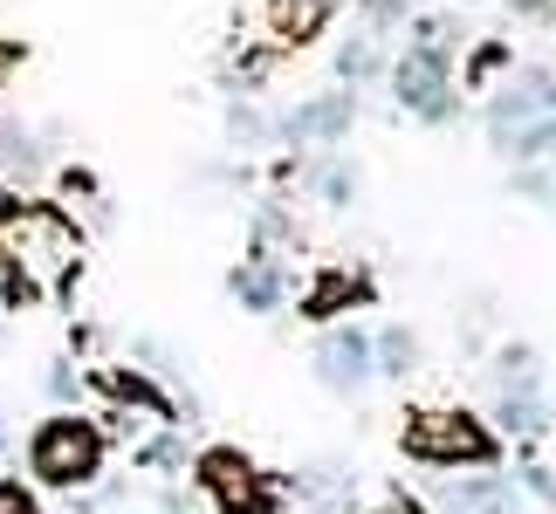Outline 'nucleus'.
<instances>
[{
	"label": "nucleus",
	"instance_id": "0eeeda50",
	"mask_svg": "<svg viewBox=\"0 0 556 514\" xmlns=\"http://www.w3.org/2000/svg\"><path fill=\"white\" fill-rule=\"evenodd\" d=\"M316 363H324V384H337V391H344V384H365L371 377V343L357 330H330Z\"/></svg>",
	"mask_w": 556,
	"mask_h": 514
},
{
	"label": "nucleus",
	"instance_id": "1a4fd4ad",
	"mask_svg": "<svg viewBox=\"0 0 556 514\" xmlns=\"http://www.w3.org/2000/svg\"><path fill=\"white\" fill-rule=\"evenodd\" d=\"M446 514H508V494L495 480H467V487H446Z\"/></svg>",
	"mask_w": 556,
	"mask_h": 514
},
{
	"label": "nucleus",
	"instance_id": "dca6fc26",
	"mask_svg": "<svg viewBox=\"0 0 556 514\" xmlns=\"http://www.w3.org/2000/svg\"><path fill=\"white\" fill-rule=\"evenodd\" d=\"M49 391H55V398H76V377H70V363H55V371H49Z\"/></svg>",
	"mask_w": 556,
	"mask_h": 514
},
{
	"label": "nucleus",
	"instance_id": "f03ea898",
	"mask_svg": "<svg viewBox=\"0 0 556 514\" xmlns=\"http://www.w3.org/2000/svg\"><path fill=\"white\" fill-rule=\"evenodd\" d=\"M28 474L41 487H90L103 474V433L76 412H55L28 433Z\"/></svg>",
	"mask_w": 556,
	"mask_h": 514
},
{
	"label": "nucleus",
	"instance_id": "2eb2a0df",
	"mask_svg": "<svg viewBox=\"0 0 556 514\" xmlns=\"http://www.w3.org/2000/svg\"><path fill=\"white\" fill-rule=\"evenodd\" d=\"M0 514H41L35 487H21V480H8V474H0Z\"/></svg>",
	"mask_w": 556,
	"mask_h": 514
},
{
	"label": "nucleus",
	"instance_id": "423d86ee",
	"mask_svg": "<svg viewBox=\"0 0 556 514\" xmlns=\"http://www.w3.org/2000/svg\"><path fill=\"white\" fill-rule=\"evenodd\" d=\"M200 474H206L213 501H220L227 514H241V507H254V501H262V480H254V466H248L241 453H227V446H220V453H206V460H200Z\"/></svg>",
	"mask_w": 556,
	"mask_h": 514
},
{
	"label": "nucleus",
	"instance_id": "f8f14e48",
	"mask_svg": "<svg viewBox=\"0 0 556 514\" xmlns=\"http://www.w3.org/2000/svg\"><path fill=\"white\" fill-rule=\"evenodd\" d=\"M378 357H384L378 371H392V377H405V371H413V357H419V343L405 336V330H384V336H378Z\"/></svg>",
	"mask_w": 556,
	"mask_h": 514
},
{
	"label": "nucleus",
	"instance_id": "ddd939ff",
	"mask_svg": "<svg viewBox=\"0 0 556 514\" xmlns=\"http://www.w3.org/2000/svg\"><path fill=\"white\" fill-rule=\"evenodd\" d=\"M337 69H344L351 82H365V76L378 69V41H371V35H357V41H344V55H337Z\"/></svg>",
	"mask_w": 556,
	"mask_h": 514
},
{
	"label": "nucleus",
	"instance_id": "9b49d317",
	"mask_svg": "<svg viewBox=\"0 0 556 514\" xmlns=\"http://www.w3.org/2000/svg\"><path fill=\"white\" fill-rule=\"evenodd\" d=\"M324 14H330V0H282V35L309 41L316 28H324Z\"/></svg>",
	"mask_w": 556,
	"mask_h": 514
},
{
	"label": "nucleus",
	"instance_id": "f257e3e1",
	"mask_svg": "<svg viewBox=\"0 0 556 514\" xmlns=\"http://www.w3.org/2000/svg\"><path fill=\"white\" fill-rule=\"evenodd\" d=\"M0 254H8V295L35 303L76 274V227L55 206H8L0 213Z\"/></svg>",
	"mask_w": 556,
	"mask_h": 514
},
{
	"label": "nucleus",
	"instance_id": "4468645a",
	"mask_svg": "<svg viewBox=\"0 0 556 514\" xmlns=\"http://www.w3.org/2000/svg\"><path fill=\"white\" fill-rule=\"evenodd\" d=\"M344 295H357L351 274H324V282H316V295H309V316H337V303H344Z\"/></svg>",
	"mask_w": 556,
	"mask_h": 514
},
{
	"label": "nucleus",
	"instance_id": "9d476101",
	"mask_svg": "<svg viewBox=\"0 0 556 514\" xmlns=\"http://www.w3.org/2000/svg\"><path fill=\"white\" fill-rule=\"evenodd\" d=\"M233 295H241L248 309H275L282 303V282H275V268H241L233 274Z\"/></svg>",
	"mask_w": 556,
	"mask_h": 514
},
{
	"label": "nucleus",
	"instance_id": "39448f33",
	"mask_svg": "<svg viewBox=\"0 0 556 514\" xmlns=\"http://www.w3.org/2000/svg\"><path fill=\"white\" fill-rule=\"evenodd\" d=\"M536 117H556V76H529L522 90L508 82V97H495V117H488V124H495V144H508L516 131H529Z\"/></svg>",
	"mask_w": 556,
	"mask_h": 514
},
{
	"label": "nucleus",
	"instance_id": "20e7f679",
	"mask_svg": "<svg viewBox=\"0 0 556 514\" xmlns=\"http://www.w3.org/2000/svg\"><path fill=\"white\" fill-rule=\"evenodd\" d=\"M392 82H399V103H413L426 117H446V21H419Z\"/></svg>",
	"mask_w": 556,
	"mask_h": 514
},
{
	"label": "nucleus",
	"instance_id": "6e6552de",
	"mask_svg": "<svg viewBox=\"0 0 556 514\" xmlns=\"http://www.w3.org/2000/svg\"><path fill=\"white\" fill-rule=\"evenodd\" d=\"M351 124V97L337 90V97H324V103H303V111L289 117V138H337Z\"/></svg>",
	"mask_w": 556,
	"mask_h": 514
},
{
	"label": "nucleus",
	"instance_id": "f3484780",
	"mask_svg": "<svg viewBox=\"0 0 556 514\" xmlns=\"http://www.w3.org/2000/svg\"><path fill=\"white\" fill-rule=\"evenodd\" d=\"M522 14H556V0H516Z\"/></svg>",
	"mask_w": 556,
	"mask_h": 514
},
{
	"label": "nucleus",
	"instance_id": "7ed1b4c3",
	"mask_svg": "<svg viewBox=\"0 0 556 514\" xmlns=\"http://www.w3.org/2000/svg\"><path fill=\"white\" fill-rule=\"evenodd\" d=\"M405 453L426 466H488L495 460V433L467 412H413L405 419Z\"/></svg>",
	"mask_w": 556,
	"mask_h": 514
}]
</instances>
